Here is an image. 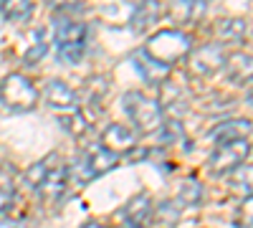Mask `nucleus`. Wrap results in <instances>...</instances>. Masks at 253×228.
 Listing matches in <instances>:
<instances>
[{
  "label": "nucleus",
  "mask_w": 253,
  "mask_h": 228,
  "mask_svg": "<svg viewBox=\"0 0 253 228\" xmlns=\"http://www.w3.org/2000/svg\"><path fill=\"white\" fill-rule=\"evenodd\" d=\"M101 147L119 157L137 147V132L132 127H126V124H109L101 135Z\"/></svg>",
  "instance_id": "nucleus-10"
},
{
  "label": "nucleus",
  "mask_w": 253,
  "mask_h": 228,
  "mask_svg": "<svg viewBox=\"0 0 253 228\" xmlns=\"http://www.w3.org/2000/svg\"><path fill=\"white\" fill-rule=\"evenodd\" d=\"M53 162H56V157H46V160H41V162L31 165V170L26 173V185H28V188L38 190V185L43 182V178H46L48 170L53 168Z\"/></svg>",
  "instance_id": "nucleus-20"
},
{
  "label": "nucleus",
  "mask_w": 253,
  "mask_h": 228,
  "mask_svg": "<svg viewBox=\"0 0 253 228\" xmlns=\"http://www.w3.org/2000/svg\"><path fill=\"white\" fill-rule=\"evenodd\" d=\"M251 152V144L248 139H241V142H228V144H220V147L210 155L208 160V170L213 175H223V173H233L238 170L243 160L248 157Z\"/></svg>",
  "instance_id": "nucleus-6"
},
{
  "label": "nucleus",
  "mask_w": 253,
  "mask_h": 228,
  "mask_svg": "<svg viewBox=\"0 0 253 228\" xmlns=\"http://www.w3.org/2000/svg\"><path fill=\"white\" fill-rule=\"evenodd\" d=\"M236 188H246V190H248V195L253 193V168H243V170L238 173Z\"/></svg>",
  "instance_id": "nucleus-27"
},
{
  "label": "nucleus",
  "mask_w": 253,
  "mask_h": 228,
  "mask_svg": "<svg viewBox=\"0 0 253 228\" xmlns=\"http://www.w3.org/2000/svg\"><path fill=\"white\" fill-rule=\"evenodd\" d=\"M46 51H48V44H46V31H38V33H36V41H33V46L26 51V64H28V66H33L38 58H43V56H46Z\"/></svg>",
  "instance_id": "nucleus-23"
},
{
  "label": "nucleus",
  "mask_w": 253,
  "mask_h": 228,
  "mask_svg": "<svg viewBox=\"0 0 253 228\" xmlns=\"http://www.w3.org/2000/svg\"><path fill=\"white\" fill-rule=\"evenodd\" d=\"M200 200H203V185H200V180H195V178L182 180L177 203H182V205H193V208H195V205H200Z\"/></svg>",
  "instance_id": "nucleus-19"
},
{
  "label": "nucleus",
  "mask_w": 253,
  "mask_h": 228,
  "mask_svg": "<svg viewBox=\"0 0 253 228\" xmlns=\"http://www.w3.org/2000/svg\"><path fill=\"white\" fill-rule=\"evenodd\" d=\"M223 69H225V76L230 84H238V87L251 84L253 81V53H246V51L230 53L225 58Z\"/></svg>",
  "instance_id": "nucleus-11"
},
{
  "label": "nucleus",
  "mask_w": 253,
  "mask_h": 228,
  "mask_svg": "<svg viewBox=\"0 0 253 228\" xmlns=\"http://www.w3.org/2000/svg\"><path fill=\"white\" fill-rule=\"evenodd\" d=\"M13 203H15V190L10 188V185H0V218H3L5 213H10L13 208Z\"/></svg>",
  "instance_id": "nucleus-26"
},
{
  "label": "nucleus",
  "mask_w": 253,
  "mask_h": 228,
  "mask_svg": "<svg viewBox=\"0 0 253 228\" xmlns=\"http://www.w3.org/2000/svg\"><path fill=\"white\" fill-rule=\"evenodd\" d=\"M162 15V3H137L134 8H132V15H129V28L134 31V33H142V31H147L155 20Z\"/></svg>",
  "instance_id": "nucleus-14"
},
{
  "label": "nucleus",
  "mask_w": 253,
  "mask_h": 228,
  "mask_svg": "<svg viewBox=\"0 0 253 228\" xmlns=\"http://www.w3.org/2000/svg\"><path fill=\"white\" fill-rule=\"evenodd\" d=\"M246 33V20L241 18H225L215 26V36L220 41H241Z\"/></svg>",
  "instance_id": "nucleus-18"
},
{
  "label": "nucleus",
  "mask_w": 253,
  "mask_h": 228,
  "mask_svg": "<svg viewBox=\"0 0 253 228\" xmlns=\"http://www.w3.org/2000/svg\"><path fill=\"white\" fill-rule=\"evenodd\" d=\"M69 168L66 165H53V168L48 170V175L43 178V182L38 185V195L41 200H43L46 205H53L61 200V195L66 193L69 188Z\"/></svg>",
  "instance_id": "nucleus-9"
},
{
  "label": "nucleus",
  "mask_w": 253,
  "mask_h": 228,
  "mask_svg": "<svg viewBox=\"0 0 253 228\" xmlns=\"http://www.w3.org/2000/svg\"><path fill=\"white\" fill-rule=\"evenodd\" d=\"M43 101L46 107L53 109V112H61V114H76L81 112V101H79V94L61 79H48L43 84Z\"/></svg>",
  "instance_id": "nucleus-7"
},
{
  "label": "nucleus",
  "mask_w": 253,
  "mask_h": 228,
  "mask_svg": "<svg viewBox=\"0 0 253 228\" xmlns=\"http://www.w3.org/2000/svg\"><path fill=\"white\" fill-rule=\"evenodd\" d=\"M190 51H193V44H190V38L182 33V31H175V28H165V31H157L150 41H147L144 46V53L152 56L155 61H160V64L170 66L175 61H180L182 56H187Z\"/></svg>",
  "instance_id": "nucleus-2"
},
{
  "label": "nucleus",
  "mask_w": 253,
  "mask_h": 228,
  "mask_svg": "<svg viewBox=\"0 0 253 228\" xmlns=\"http://www.w3.org/2000/svg\"><path fill=\"white\" fill-rule=\"evenodd\" d=\"M155 218H157L160 226H165V228H175V223L180 221V205L172 203V200L160 203L157 211H155Z\"/></svg>",
  "instance_id": "nucleus-21"
},
{
  "label": "nucleus",
  "mask_w": 253,
  "mask_h": 228,
  "mask_svg": "<svg viewBox=\"0 0 253 228\" xmlns=\"http://www.w3.org/2000/svg\"><path fill=\"white\" fill-rule=\"evenodd\" d=\"M236 226L238 228H253V193L246 195L236 211Z\"/></svg>",
  "instance_id": "nucleus-22"
},
{
  "label": "nucleus",
  "mask_w": 253,
  "mask_h": 228,
  "mask_svg": "<svg viewBox=\"0 0 253 228\" xmlns=\"http://www.w3.org/2000/svg\"><path fill=\"white\" fill-rule=\"evenodd\" d=\"M246 101H248V104H253V81L248 84V91H246Z\"/></svg>",
  "instance_id": "nucleus-29"
},
{
  "label": "nucleus",
  "mask_w": 253,
  "mask_h": 228,
  "mask_svg": "<svg viewBox=\"0 0 253 228\" xmlns=\"http://www.w3.org/2000/svg\"><path fill=\"white\" fill-rule=\"evenodd\" d=\"M225 64V56L220 44H205L190 51L187 56V69L193 76H213L215 71H220Z\"/></svg>",
  "instance_id": "nucleus-8"
},
{
  "label": "nucleus",
  "mask_w": 253,
  "mask_h": 228,
  "mask_svg": "<svg viewBox=\"0 0 253 228\" xmlns=\"http://www.w3.org/2000/svg\"><path fill=\"white\" fill-rule=\"evenodd\" d=\"M61 122H63V130H66V132H71L74 137H81L84 132H89L86 117H84L81 112H76V114H69V117H61Z\"/></svg>",
  "instance_id": "nucleus-24"
},
{
  "label": "nucleus",
  "mask_w": 253,
  "mask_h": 228,
  "mask_svg": "<svg viewBox=\"0 0 253 228\" xmlns=\"http://www.w3.org/2000/svg\"><path fill=\"white\" fill-rule=\"evenodd\" d=\"M0 228H23V226L15 223V221H0Z\"/></svg>",
  "instance_id": "nucleus-28"
},
{
  "label": "nucleus",
  "mask_w": 253,
  "mask_h": 228,
  "mask_svg": "<svg viewBox=\"0 0 253 228\" xmlns=\"http://www.w3.org/2000/svg\"><path fill=\"white\" fill-rule=\"evenodd\" d=\"M167 13H170V18L175 20V23H193V20H198L205 13V3L203 0H198V3L180 0V3H172L170 8H167Z\"/></svg>",
  "instance_id": "nucleus-16"
},
{
  "label": "nucleus",
  "mask_w": 253,
  "mask_h": 228,
  "mask_svg": "<svg viewBox=\"0 0 253 228\" xmlns=\"http://www.w3.org/2000/svg\"><path fill=\"white\" fill-rule=\"evenodd\" d=\"M160 132V142L162 144H170V142H177L182 137V124L177 119H170V122H162V127L157 130Z\"/></svg>",
  "instance_id": "nucleus-25"
},
{
  "label": "nucleus",
  "mask_w": 253,
  "mask_h": 228,
  "mask_svg": "<svg viewBox=\"0 0 253 228\" xmlns=\"http://www.w3.org/2000/svg\"><path fill=\"white\" fill-rule=\"evenodd\" d=\"M33 10H36V5L31 0H3V3H0V13H3V18L10 20V23H26L33 15Z\"/></svg>",
  "instance_id": "nucleus-17"
},
{
  "label": "nucleus",
  "mask_w": 253,
  "mask_h": 228,
  "mask_svg": "<svg viewBox=\"0 0 253 228\" xmlns=\"http://www.w3.org/2000/svg\"><path fill=\"white\" fill-rule=\"evenodd\" d=\"M84 228H107V226H101V223H86Z\"/></svg>",
  "instance_id": "nucleus-30"
},
{
  "label": "nucleus",
  "mask_w": 253,
  "mask_h": 228,
  "mask_svg": "<svg viewBox=\"0 0 253 228\" xmlns=\"http://www.w3.org/2000/svg\"><path fill=\"white\" fill-rule=\"evenodd\" d=\"M124 228H139V226H129V223H126V226H124Z\"/></svg>",
  "instance_id": "nucleus-31"
},
{
  "label": "nucleus",
  "mask_w": 253,
  "mask_h": 228,
  "mask_svg": "<svg viewBox=\"0 0 253 228\" xmlns=\"http://www.w3.org/2000/svg\"><path fill=\"white\" fill-rule=\"evenodd\" d=\"M122 104L126 117L132 119L134 132H157L162 127V109L157 104V99L147 96L142 91H126L122 96Z\"/></svg>",
  "instance_id": "nucleus-3"
},
{
  "label": "nucleus",
  "mask_w": 253,
  "mask_h": 228,
  "mask_svg": "<svg viewBox=\"0 0 253 228\" xmlns=\"http://www.w3.org/2000/svg\"><path fill=\"white\" fill-rule=\"evenodd\" d=\"M0 101L10 112H31L38 101V89L23 74H10L0 81Z\"/></svg>",
  "instance_id": "nucleus-5"
},
{
  "label": "nucleus",
  "mask_w": 253,
  "mask_h": 228,
  "mask_svg": "<svg viewBox=\"0 0 253 228\" xmlns=\"http://www.w3.org/2000/svg\"><path fill=\"white\" fill-rule=\"evenodd\" d=\"M150 216H152V198L147 195V193L134 195L129 203H126V208H124V218H126V223H129V226L144 228L147 221H150Z\"/></svg>",
  "instance_id": "nucleus-15"
},
{
  "label": "nucleus",
  "mask_w": 253,
  "mask_h": 228,
  "mask_svg": "<svg viewBox=\"0 0 253 228\" xmlns=\"http://www.w3.org/2000/svg\"><path fill=\"white\" fill-rule=\"evenodd\" d=\"M132 64H134V69L142 74V79H147L150 84H165L167 81V76H170V66H165V64H160V61H155L152 56H147L144 53V48H139V51H134L132 53Z\"/></svg>",
  "instance_id": "nucleus-13"
},
{
  "label": "nucleus",
  "mask_w": 253,
  "mask_h": 228,
  "mask_svg": "<svg viewBox=\"0 0 253 228\" xmlns=\"http://www.w3.org/2000/svg\"><path fill=\"white\" fill-rule=\"evenodd\" d=\"M119 157L109 150H104L101 144H91V147H86L74 162V168L69 170L71 178L79 182V185H86L101 175H107L112 168H117Z\"/></svg>",
  "instance_id": "nucleus-4"
},
{
  "label": "nucleus",
  "mask_w": 253,
  "mask_h": 228,
  "mask_svg": "<svg viewBox=\"0 0 253 228\" xmlns=\"http://www.w3.org/2000/svg\"><path fill=\"white\" fill-rule=\"evenodd\" d=\"M53 41H56V56L61 64L76 66L89 48V26L69 15L58 18L53 28Z\"/></svg>",
  "instance_id": "nucleus-1"
},
{
  "label": "nucleus",
  "mask_w": 253,
  "mask_h": 228,
  "mask_svg": "<svg viewBox=\"0 0 253 228\" xmlns=\"http://www.w3.org/2000/svg\"><path fill=\"white\" fill-rule=\"evenodd\" d=\"M251 132H253V124L248 119H225V122L218 124V127L210 130V139H215L218 147H220V144H228V142L248 139Z\"/></svg>",
  "instance_id": "nucleus-12"
}]
</instances>
